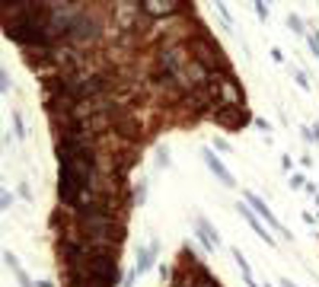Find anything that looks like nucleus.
Here are the masks:
<instances>
[{"label":"nucleus","instance_id":"obj_11","mask_svg":"<svg viewBox=\"0 0 319 287\" xmlns=\"http://www.w3.org/2000/svg\"><path fill=\"white\" fill-rule=\"evenodd\" d=\"M214 150H221V153H230V144L223 141V137H214Z\"/></svg>","mask_w":319,"mask_h":287},{"label":"nucleus","instance_id":"obj_2","mask_svg":"<svg viewBox=\"0 0 319 287\" xmlns=\"http://www.w3.org/2000/svg\"><path fill=\"white\" fill-rule=\"evenodd\" d=\"M201 157H205V163H207V169H211V173H214V175H217V179H221V182H223V185H227V189H233L236 182H233V175H230V169H227V166H223L221 159H217V153H214V150H205V153H201Z\"/></svg>","mask_w":319,"mask_h":287},{"label":"nucleus","instance_id":"obj_5","mask_svg":"<svg viewBox=\"0 0 319 287\" xmlns=\"http://www.w3.org/2000/svg\"><path fill=\"white\" fill-rule=\"evenodd\" d=\"M195 233H198V239L205 242L207 249H217V246H221V236L211 230V223H207V220H201V217L195 220Z\"/></svg>","mask_w":319,"mask_h":287},{"label":"nucleus","instance_id":"obj_16","mask_svg":"<svg viewBox=\"0 0 319 287\" xmlns=\"http://www.w3.org/2000/svg\"><path fill=\"white\" fill-rule=\"evenodd\" d=\"M0 204H3V207H10V204H13V195H10V191H3V198H0Z\"/></svg>","mask_w":319,"mask_h":287},{"label":"nucleus","instance_id":"obj_19","mask_svg":"<svg viewBox=\"0 0 319 287\" xmlns=\"http://www.w3.org/2000/svg\"><path fill=\"white\" fill-rule=\"evenodd\" d=\"M255 287H262V284H255ZM265 287H268V284H265Z\"/></svg>","mask_w":319,"mask_h":287},{"label":"nucleus","instance_id":"obj_13","mask_svg":"<svg viewBox=\"0 0 319 287\" xmlns=\"http://www.w3.org/2000/svg\"><path fill=\"white\" fill-rule=\"evenodd\" d=\"M294 77H297V83L303 86V90H310V83H306V74H303V70H294Z\"/></svg>","mask_w":319,"mask_h":287},{"label":"nucleus","instance_id":"obj_9","mask_svg":"<svg viewBox=\"0 0 319 287\" xmlns=\"http://www.w3.org/2000/svg\"><path fill=\"white\" fill-rule=\"evenodd\" d=\"M306 42H310V51L319 58V32H310V38H306Z\"/></svg>","mask_w":319,"mask_h":287},{"label":"nucleus","instance_id":"obj_10","mask_svg":"<svg viewBox=\"0 0 319 287\" xmlns=\"http://www.w3.org/2000/svg\"><path fill=\"white\" fill-rule=\"evenodd\" d=\"M290 185H294V189H306L310 182H306V179H303L300 173H294V175H290Z\"/></svg>","mask_w":319,"mask_h":287},{"label":"nucleus","instance_id":"obj_6","mask_svg":"<svg viewBox=\"0 0 319 287\" xmlns=\"http://www.w3.org/2000/svg\"><path fill=\"white\" fill-rule=\"evenodd\" d=\"M157 242L153 246H144V249H137V265H134V274H144V271H150L153 268V258H157Z\"/></svg>","mask_w":319,"mask_h":287},{"label":"nucleus","instance_id":"obj_12","mask_svg":"<svg viewBox=\"0 0 319 287\" xmlns=\"http://www.w3.org/2000/svg\"><path fill=\"white\" fill-rule=\"evenodd\" d=\"M7 90H10V74L0 70V93H7Z\"/></svg>","mask_w":319,"mask_h":287},{"label":"nucleus","instance_id":"obj_14","mask_svg":"<svg viewBox=\"0 0 319 287\" xmlns=\"http://www.w3.org/2000/svg\"><path fill=\"white\" fill-rule=\"evenodd\" d=\"M13 128H16V134L23 137V118H19V115H13Z\"/></svg>","mask_w":319,"mask_h":287},{"label":"nucleus","instance_id":"obj_1","mask_svg":"<svg viewBox=\"0 0 319 287\" xmlns=\"http://www.w3.org/2000/svg\"><path fill=\"white\" fill-rule=\"evenodd\" d=\"M211 118L217 121V125H223V128L236 131V128H243L246 121H249V115H246V106H221Z\"/></svg>","mask_w":319,"mask_h":287},{"label":"nucleus","instance_id":"obj_18","mask_svg":"<svg viewBox=\"0 0 319 287\" xmlns=\"http://www.w3.org/2000/svg\"><path fill=\"white\" fill-rule=\"evenodd\" d=\"M313 201H316V207H319V195H316V198H313Z\"/></svg>","mask_w":319,"mask_h":287},{"label":"nucleus","instance_id":"obj_3","mask_svg":"<svg viewBox=\"0 0 319 287\" xmlns=\"http://www.w3.org/2000/svg\"><path fill=\"white\" fill-rule=\"evenodd\" d=\"M246 201H249L252 207H255V211H258V217H262V220H268V227H274V230H278V233H281V236H287V230H284L281 223L274 220V214L268 211V204L262 201V198H258V195H252V191H246Z\"/></svg>","mask_w":319,"mask_h":287},{"label":"nucleus","instance_id":"obj_15","mask_svg":"<svg viewBox=\"0 0 319 287\" xmlns=\"http://www.w3.org/2000/svg\"><path fill=\"white\" fill-rule=\"evenodd\" d=\"M255 13H258V19H268V10H265V3H255Z\"/></svg>","mask_w":319,"mask_h":287},{"label":"nucleus","instance_id":"obj_7","mask_svg":"<svg viewBox=\"0 0 319 287\" xmlns=\"http://www.w3.org/2000/svg\"><path fill=\"white\" fill-rule=\"evenodd\" d=\"M287 26L297 32V35H306V26H303V19H300L297 13H290V16H287Z\"/></svg>","mask_w":319,"mask_h":287},{"label":"nucleus","instance_id":"obj_8","mask_svg":"<svg viewBox=\"0 0 319 287\" xmlns=\"http://www.w3.org/2000/svg\"><path fill=\"white\" fill-rule=\"evenodd\" d=\"M144 198H147V182H141V185H134V191H131V201H144Z\"/></svg>","mask_w":319,"mask_h":287},{"label":"nucleus","instance_id":"obj_4","mask_svg":"<svg viewBox=\"0 0 319 287\" xmlns=\"http://www.w3.org/2000/svg\"><path fill=\"white\" fill-rule=\"evenodd\" d=\"M236 211H239V217H243L246 223H249V227H252L258 236H262V239L268 242V246H274V236H268V230H265V227H262V223L255 220V214H252V207H249V204H243V201H239V204H236Z\"/></svg>","mask_w":319,"mask_h":287},{"label":"nucleus","instance_id":"obj_17","mask_svg":"<svg viewBox=\"0 0 319 287\" xmlns=\"http://www.w3.org/2000/svg\"><path fill=\"white\" fill-rule=\"evenodd\" d=\"M35 287H54V284H51V281H38Z\"/></svg>","mask_w":319,"mask_h":287}]
</instances>
